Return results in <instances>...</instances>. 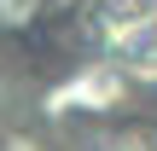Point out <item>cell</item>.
<instances>
[{
    "mask_svg": "<svg viewBox=\"0 0 157 151\" xmlns=\"http://www.w3.org/2000/svg\"><path fill=\"white\" fill-rule=\"evenodd\" d=\"M35 6H41V0H0V23H23Z\"/></svg>",
    "mask_w": 157,
    "mask_h": 151,
    "instance_id": "cell-1",
    "label": "cell"
}]
</instances>
